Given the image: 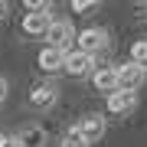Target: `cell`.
I'll list each match as a JSON object with an SVG mask.
<instances>
[{
    "label": "cell",
    "mask_w": 147,
    "mask_h": 147,
    "mask_svg": "<svg viewBox=\"0 0 147 147\" xmlns=\"http://www.w3.org/2000/svg\"><path fill=\"white\" fill-rule=\"evenodd\" d=\"M42 137H46V134H42V127H26L16 141H20V147H39Z\"/></svg>",
    "instance_id": "obj_11"
},
{
    "label": "cell",
    "mask_w": 147,
    "mask_h": 147,
    "mask_svg": "<svg viewBox=\"0 0 147 147\" xmlns=\"http://www.w3.org/2000/svg\"><path fill=\"white\" fill-rule=\"evenodd\" d=\"M75 131L82 134V141H85V144L101 141V137H105V115H85L79 124H75Z\"/></svg>",
    "instance_id": "obj_5"
},
{
    "label": "cell",
    "mask_w": 147,
    "mask_h": 147,
    "mask_svg": "<svg viewBox=\"0 0 147 147\" xmlns=\"http://www.w3.org/2000/svg\"><path fill=\"white\" fill-rule=\"evenodd\" d=\"M62 59H65V53H59V49H42V53H39V59H36V62H39V69H42V72H46V75H56V72H62Z\"/></svg>",
    "instance_id": "obj_9"
},
{
    "label": "cell",
    "mask_w": 147,
    "mask_h": 147,
    "mask_svg": "<svg viewBox=\"0 0 147 147\" xmlns=\"http://www.w3.org/2000/svg\"><path fill=\"white\" fill-rule=\"evenodd\" d=\"M26 13H49V0H26Z\"/></svg>",
    "instance_id": "obj_14"
},
{
    "label": "cell",
    "mask_w": 147,
    "mask_h": 147,
    "mask_svg": "<svg viewBox=\"0 0 147 147\" xmlns=\"http://www.w3.org/2000/svg\"><path fill=\"white\" fill-rule=\"evenodd\" d=\"M134 105H137V92H111L108 95L111 115H127V111H134Z\"/></svg>",
    "instance_id": "obj_7"
},
{
    "label": "cell",
    "mask_w": 147,
    "mask_h": 147,
    "mask_svg": "<svg viewBox=\"0 0 147 147\" xmlns=\"http://www.w3.org/2000/svg\"><path fill=\"white\" fill-rule=\"evenodd\" d=\"M72 10H75V13H88V10H98V0H72Z\"/></svg>",
    "instance_id": "obj_15"
},
{
    "label": "cell",
    "mask_w": 147,
    "mask_h": 147,
    "mask_svg": "<svg viewBox=\"0 0 147 147\" xmlns=\"http://www.w3.org/2000/svg\"><path fill=\"white\" fill-rule=\"evenodd\" d=\"M3 98H7V82L0 79V101H3Z\"/></svg>",
    "instance_id": "obj_17"
},
{
    "label": "cell",
    "mask_w": 147,
    "mask_h": 147,
    "mask_svg": "<svg viewBox=\"0 0 147 147\" xmlns=\"http://www.w3.org/2000/svg\"><path fill=\"white\" fill-rule=\"evenodd\" d=\"M49 23H53V13H26L23 16V30L30 36H46Z\"/></svg>",
    "instance_id": "obj_8"
},
{
    "label": "cell",
    "mask_w": 147,
    "mask_h": 147,
    "mask_svg": "<svg viewBox=\"0 0 147 147\" xmlns=\"http://www.w3.org/2000/svg\"><path fill=\"white\" fill-rule=\"evenodd\" d=\"M13 144H16L13 134H0V147H13Z\"/></svg>",
    "instance_id": "obj_16"
},
{
    "label": "cell",
    "mask_w": 147,
    "mask_h": 147,
    "mask_svg": "<svg viewBox=\"0 0 147 147\" xmlns=\"http://www.w3.org/2000/svg\"><path fill=\"white\" fill-rule=\"evenodd\" d=\"M79 53H85V56H98V53H105V49L111 46V39H108V30H101V26H88V30H82L79 36Z\"/></svg>",
    "instance_id": "obj_1"
},
{
    "label": "cell",
    "mask_w": 147,
    "mask_h": 147,
    "mask_svg": "<svg viewBox=\"0 0 147 147\" xmlns=\"http://www.w3.org/2000/svg\"><path fill=\"white\" fill-rule=\"evenodd\" d=\"M46 39H49V49H59V53H69L75 42V26L69 20H53L46 30Z\"/></svg>",
    "instance_id": "obj_2"
},
{
    "label": "cell",
    "mask_w": 147,
    "mask_h": 147,
    "mask_svg": "<svg viewBox=\"0 0 147 147\" xmlns=\"http://www.w3.org/2000/svg\"><path fill=\"white\" fill-rule=\"evenodd\" d=\"M56 98H59V88L53 82H42V85H36V88L30 92V105L33 108H53Z\"/></svg>",
    "instance_id": "obj_6"
},
{
    "label": "cell",
    "mask_w": 147,
    "mask_h": 147,
    "mask_svg": "<svg viewBox=\"0 0 147 147\" xmlns=\"http://www.w3.org/2000/svg\"><path fill=\"white\" fill-rule=\"evenodd\" d=\"M62 72L72 75V79H85V75L95 72V59L85 56V53H79V49H69L65 59H62Z\"/></svg>",
    "instance_id": "obj_4"
},
{
    "label": "cell",
    "mask_w": 147,
    "mask_h": 147,
    "mask_svg": "<svg viewBox=\"0 0 147 147\" xmlns=\"http://www.w3.org/2000/svg\"><path fill=\"white\" fill-rule=\"evenodd\" d=\"M92 82H95V88H98V92L111 95V92H115V65H95Z\"/></svg>",
    "instance_id": "obj_10"
},
{
    "label": "cell",
    "mask_w": 147,
    "mask_h": 147,
    "mask_svg": "<svg viewBox=\"0 0 147 147\" xmlns=\"http://www.w3.org/2000/svg\"><path fill=\"white\" fill-rule=\"evenodd\" d=\"M147 69L127 62V65H115V92H137L144 85Z\"/></svg>",
    "instance_id": "obj_3"
},
{
    "label": "cell",
    "mask_w": 147,
    "mask_h": 147,
    "mask_svg": "<svg viewBox=\"0 0 147 147\" xmlns=\"http://www.w3.org/2000/svg\"><path fill=\"white\" fill-rule=\"evenodd\" d=\"M0 13H7V3H3V0H0Z\"/></svg>",
    "instance_id": "obj_18"
},
{
    "label": "cell",
    "mask_w": 147,
    "mask_h": 147,
    "mask_svg": "<svg viewBox=\"0 0 147 147\" xmlns=\"http://www.w3.org/2000/svg\"><path fill=\"white\" fill-rule=\"evenodd\" d=\"M131 62L141 65V69H147V39H134V46H131Z\"/></svg>",
    "instance_id": "obj_12"
},
{
    "label": "cell",
    "mask_w": 147,
    "mask_h": 147,
    "mask_svg": "<svg viewBox=\"0 0 147 147\" xmlns=\"http://www.w3.org/2000/svg\"><path fill=\"white\" fill-rule=\"evenodd\" d=\"M59 147H88V144L82 141V134L75 131V127H69V131H65V137H62V144H59Z\"/></svg>",
    "instance_id": "obj_13"
}]
</instances>
